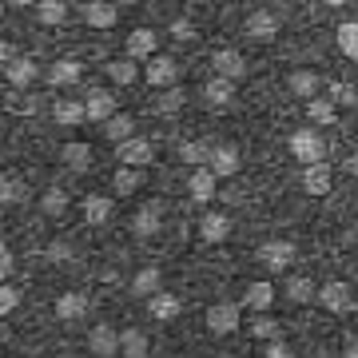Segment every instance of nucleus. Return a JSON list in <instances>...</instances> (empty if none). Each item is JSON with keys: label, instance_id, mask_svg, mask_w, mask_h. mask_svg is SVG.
Returning <instances> with one entry per match:
<instances>
[{"label": "nucleus", "instance_id": "31", "mask_svg": "<svg viewBox=\"0 0 358 358\" xmlns=\"http://www.w3.org/2000/svg\"><path fill=\"white\" fill-rule=\"evenodd\" d=\"M279 32V20L271 13H255V16H247V36L251 40H271Z\"/></svg>", "mask_w": 358, "mask_h": 358}, {"label": "nucleus", "instance_id": "40", "mask_svg": "<svg viewBox=\"0 0 358 358\" xmlns=\"http://www.w3.org/2000/svg\"><path fill=\"white\" fill-rule=\"evenodd\" d=\"M179 108H183V92H179V88H167L164 96L155 100V112H159V115H171V112H179Z\"/></svg>", "mask_w": 358, "mask_h": 358}, {"label": "nucleus", "instance_id": "17", "mask_svg": "<svg viewBox=\"0 0 358 358\" xmlns=\"http://www.w3.org/2000/svg\"><path fill=\"white\" fill-rule=\"evenodd\" d=\"M80 76H84V64H80V60H56V64L48 68L52 88H72V84H80Z\"/></svg>", "mask_w": 358, "mask_h": 358}, {"label": "nucleus", "instance_id": "21", "mask_svg": "<svg viewBox=\"0 0 358 358\" xmlns=\"http://www.w3.org/2000/svg\"><path fill=\"white\" fill-rule=\"evenodd\" d=\"M88 350L92 355H120V334L112 331V327H96V331L88 334Z\"/></svg>", "mask_w": 358, "mask_h": 358}, {"label": "nucleus", "instance_id": "45", "mask_svg": "<svg viewBox=\"0 0 358 358\" xmlns=\"http://www.w3.org/2000/svg\"><path fill=\"white\" fill-rule=\"evenodd\" d=\"M48 259H52V263H64V259H72V247H68V243H52L48 247Z\"/></svg>", "mask_w": 358, "mask_h": 358}, {"label": "nucleus", "instance_id": "49", "mask_svg": "<svg viewBox=\"0 0 358 358\" xmlns=\"http://www.w3.org/2000/svg\"><path fill=\"white\" fill-rule=\"evenodd\" d=\"M346 355L358 358V334H355V338H346Z\"/></svg>", "mask_w": 358, "mask_h": 358}, {"label": "nucleus", "instance_id": "34", "mask_svg": "<svg viewBox=\"0 0 358 358\" xmlns=\"http://www.w3.org/2000/svg\"><path fill=\"white\" fill-rule=\"evenodd\" d=\"M334 108H338V103H334L331 96H327V100H322V96H310L307 100V120H315V124H334Z\"/></svg>", "mask_w": 358, "mask_h": 358}, {"label": "nucleus", "instance_id": "22", "mask_svg": "<svg viewBox=\"0 0 358 358\" xmlns=\"http://www.w3.org/2000/svg\"><path fill=\"white\" fill-rule=\"evenodd\" d=\"M155 44H159V40H155L152 28H136L128 36V56L131 60H148V56H155Z\"/></svg>", "mask_w": 358, "mask_h": 358}, {"label": "nucleus", "instance_id": "26", "mask_svg": "<svg viewBox=\"0 0 358 358\" xmlns=\"http://www.w3.org/2000/svg\"><path fill=\"white\" fill-rule=\"evenodd\" d=\"M103 136H108L112 143L128 140V136H136V120H131V115H124V112H112L108 120H103Z\"/></svg>", "mask_w": 358, "mask_h": 358}, {"label": "nucleus", "instance_id": "18", "mask_svg": "<svg viewBox=\"0 0 358 358\" xmlns=\"http://www.w3.org/2000/svg\"><path fill=\"white\" fill-rule=\"evenodd\" d=\"M231 100H235V80L215 76V80H207L203 84V103L207 108H227Z\"/></svg>", "mask_w": 358, "mask_h": 358}, {"label": "nucleus", "instance_id": "4", "mask_svg": "<svg viewBox=\"0 0 358 358\" xmlns=\"http://www.w3.org/2000/svg\"><path fill=\"white\" fill-rule=\"evenodd\" d=\"M294 243H287V239H267V243L259 247V263L267 271H287L294 263Z\"/></svg>", "mask_w": 358, "mask_h": 358}, {"label": "nucleus", "instance_id": "9", "mask_svg": "<svg viewBox=\"0 0 358 358\" xmlns=\"http://www.w3.org/2000/svg\"><path fill=\"white\" fill-rule=\"evenodd\" d=\"M215 171H211V167H195V171H192V176H187V192H192V199H195V203H207V199H215V187H219V183H215Z\"/></svg>", "mask_w": 358, "mask_h": 358}, {"label": "nucleus", "instance_id": "33", "mask_svg": "<svg viewBox=\"0 0 358 358\" xmlns=\"http://www.w3.org/2000/svg\"><path fill=\"white\" fill-rule=\"evenodd\" d=\"M40 211H44L48 219L64 215V211H68V192H64V187H56V183H52L48 192L40 195Z\"/></svg>", "mask_w": 358, "mask_h": 358}, {"label": "nucleus", "instance_id": "5", "mask_svg": "<svg viewBox=\"0 0 358 358\" xmlns=\"http://www.w3.org/2000/svg\"><path fill=\"white\" fill-rule=\"evenodd\" d=\"M315 299H319V303L331 310V315H343V310H350V303H355V294H350V287H346L343 279L322 282L319 291H315Z\"/></svg>", "mask_w": 358, "mask_h": 358}, {"label": "nucleus", "instance_id": "41", "mask_svg": "<svg viewBox=\"0 0 358 358\" xmlns=\"http://www.w3.org/2000/svg\"><path fill=\"white\" fill-rule=\"evenodd\" d=\"M16 307H20V291L4 279V282H0V315H13Z\"/></svg>", "mask_w": 358, "mask_h": 358}, {"label": "nucleus", "instance_id": "20", "mask_svg": "<svg viewBox=\"0 0 358 358\" xmlns=\"http://www.w3.org/2000/svg\"><path fill=\"white\" fill-rule=\"evenodd\" d=\"M60 164L68 167V171H88L92 167V148L88 143H64V148H60Z\"/></svg>", "mask_w": 358, "mask_h": 358}, {"label": "nucleus", "instance_id": "1", "mask_svg": "<svg viewBox=\"0 0 358 358\" xmlns=\"http://www.w3.org/2000/svg\"><path fill=\"white\" fill-rule=\"evenodd\" d=\"M287 148H291V155L299 159V164H319V159H327V140H322L319 131H310V128L291 131Z\"/></svg>", "mask_w": 358, "mask_h": 358}, {"label": "nucleus", "instance_id": "46", "mask_svg": "<svg viewBox=\"0 0 358 358\" xmlns=\"http://www.w3.org/2000/svg\"><path fill=\"white\" fill-rule=\"evenodd\" d=\"M171 36H176V40H187V36H192V24H187V20H176V24H171Z\"/></svg>", "mask_w": 358, "mask_h": 358}, {"label": "nucleus", "instance_id": "29", "mask_svg": "<svg viewBox=\"0 0 358 358\" xmlns=\"http://www.w3.org/2000/svg\"><path fill=\"white\" fill-rule=\"evenodd\" d=\"M152 350V338L143 331H120V355H128V358H143Z\"/></svg>", "mask_w": 358, "mask_h": 358}, {"label": "nucleus", "instance_id": "43", "mask_svg": "<svg viewBox=\"0 0 358 358\" xmlns=\"http://www.w3.org/2000/svg\"><path fill=\"white\" fill-rule=\"evenodd\" d=\"M327 88H331L334 103H358V92L350 88V84H343V80H334V84H327Z\"/></svg>", "mask_w": 358, "mask_h": 358}, {"label": "nucleus", "instance_id": "55", "mask_svg": "<svg viewBox=\"0 0 358 358\" xmlns=\"http://www.w3.org/2000/svg\"><path fill=\"white\" fill-rule=\"evenodd\" d=\"M0 128H4V120H0Z\"/></svg>", "mask_w": 358, "mask_h": 358}, {"label": "nucleus", "instance_id": "6", "mask_svg": "<svg viewBox=\"0 0 358 358\" xmlns=\"http://www.w3.org/2000/svg\"><path fill=\"white\" fill-rule=\"evenodd\" d=\"M207 331L211 334H235L239 331V307L235 303H215V307L207 310Z\"/></svg>", "mask_w": 358, "mask_h": 358}, {"label": "nucleus", "instance_id": "32", "mask_svg": "<svg viewBox=\"0 0 358 358\" xmlns=\"http://www.w3.org/2000/svg\"><path fill=\"white\" fill-rule=\"evenodd\" d=\"M84 20H88L92 28H112L115 20H120V13H115V4L96 0V4H88V8H84Z\"/></svg>", "mask_w": 358, "mask_h": 358}, {"label": "nucleus", "instance_id": "30", "mask_svg": "<svg viewBox=\"0 0 358 358\" xmlns=\"http://www.w3.org/2000/svg\"><path fill=\"white\" fill-rule=\"evenodd\" d=\"M140 183H143L140 167H128V164H120V167H115V179H112V187H115L120 195H136V192H140Z\"/></svg>", "mask_w": 358, "mask_h": 358}, {"label": "nucleus", "instance_id": "12", "mask_svg": "<svg viewBox=\"0 0 358 358\" xmlns=\"http://www.w3.org/2000/svg\"><path fill=\"white\" fill-rule=\"evenodd\" d=\"M159 223H164V207L159 203H143L136 215H131V231L140 235V239H152L155 231H159Z\"/></svg>", "mask_w": 358, "mask_h": 358}, {"label": "nucleus", "instance_id": "7", "mask_svg": "<svg viewBox=\"0 0 358 358\" xmlns=\"http://www.w3.org/2000/svg\"><path fill=\"white\" fill-rule=\"evenodd\" d=\"M143 76H148V84H152V88H171V84H176V76H179V64L171 60V56H148Z\"/></svg>", "mask_w": 358, "mask_h": 358}, {"label": "nucleus", "instance_id": "51", "mask_svg": "<svg viewBox=\"0 0 358 358\" xmlns=\"http://www.w3.org/2000/svg\"><path fill=\"white\" fill-rule=\"evenodd\" d=\"M8 4H20V8H24V4H36V0H8Z\"/></svg>", "mask_w": 358, "mask_h": 358}, {"label": "nucleus", "instance_id": "8", "mask_svg": "<svg viewBox=\"0 0 358 358\" xmlns=\"http://www.w3.org/2000/svg\"><path fill=\"white\" fill-rule=\"evenodd\" d=\"M52 310H56V319H60V322H76L80 315L88 310V294H84V291H64V294H56Z\"/></svg>", "mask_w": 358, "mask_h": 358}, {"label": "nucleus", "instance_id": "25", "mask_svg": "<svg viewBox=\"0 0 358 358\" xmlns=\"http://www.w3.org/2000/svg\"><path fill=\"white\" fill-rule=\"evenodd\" d=\"M243 303L251 310H271V303H275V287H271L267 279H259V282H251L243 291Z\"/></svg>", "mask_w": 358, "mask_h": 358}, {"label": "nucleus", "instance_id": "50", "mask_svg": "<svg viewBox=\"0 0 358 358\" xmlns=\"http://www.w3.org/2000/svg\"><path fill=\"white\" fill-rule=\"evenodd\" d=\"M346 171H350V176H358V152L350 155V159H346Z\"/></svg>", "mask_w": 358, "mask_h": 358}, {"label": "nucleus", "instance_id": "47", "mask_svg": "<svg viewBox=\"0 0 358 358\" xmlns=\"http://www.w3.org/2000/svg\"><path fill=\"white\" fill-rule=\"evenodd\" d=\"M267 358H287V346H282V338H275V343L267 346Z\"/></svg>", "mask_w": 358, "mask_h": 358}, {"label": "nucleus", "instance_id": "39", "mask_svg": "<svg viewBox=\"0 0 358 358\" xmlns=\"http://www.w3.org/2000/svg\"><path fill=\"white\" fill-rule=\"evenodd\" d=\"M287 299H291V303H310V299H315V282L310 279H287Z\"/></svg>", "mask_w": 358, "mask_h": 358}, {"label": "nucleus", "instance_id": "13", "mask_svg": "<svg viewBox=\"0 0 358 358\" xmlns=\"http://www.w3.org/2000/svg\"><path fill=\"white\" fill-rule=\"evenodd\" d=\"M183 310V303H179V294H167V291H155L148 294V315H152L155 322H171Z\"/></svg>", "mask_w": 358, "mask_h": 358}, {"label": "nucleus", "instance_id": "52", "mask_svg": "<svg viewBox=\"0 0 358 358\" xmlns=\"http://www.w3.org/2000/svg\"><path fill=\"white\" fill-rule=\"evenodd\" d=\"M327 4H350V0H327Z\"/></svg>", "mask_w": 358, "mask_h": 358}, {"label": "nucleus", "instance_id": "3", "mask_svg": "<svg viewBox=\"0 0 358 358\" xmlns=\"http://www.w3.org/2000/svg\"><path fill=\"white\" fill-rule=\"evenodd\" d=\"M299 183H303V192H307V195L322 199V195H331L334 176H331V167L319 159V164H303V176H299Z\"/></svg>", "mask_w": 358, "mask_h": 358}, {"label": "nucleus", "instance_id": "2", "mask_svg": "<svg viewBox=\"0 0 358 358\" xmlns=\"http://www.w3.org/2000/svg\"><path fill=\"white\" fill-rule=\"evenodd\" d=\"M115 155H120V164H128V167H148L155 159V148L143 136H128V140L115 143Z\"/></svg>", "mask_w": 358, "mask_h": 358}, {"label": "nucleus", "instance_id": "10", "mask_svg": "<svg viewBox=\"0 0 358 358\" xmlns=\"http://www.w3.org/2000/svg\"><path fill=\"white\" fill-rule=\"evenodd\" d=\"M36 76H40V68H36L32 56H13V60L4 64V80H8L13 88H28Z\"/></svg>", "mask_w": 358, "mask_h": 358}, {"label": "nucleus", "instance_id": "28", "mask_svg": "<svg viewBox=\"0 0 358 358\" xmlns=\"http://www.w3.org/2000/svg\"><path fill=\"white\" fill-rule=\"evenodd\" d=\"M52 120H56V124H64V128H76V124H84V100H56V108H52Z\"/></svg>", "mask_w": 358, "mask_h": 358}, {"label": "nucleus", "instance_id": "53", "mask_svg": "<svg viewBox=\"0 0 358 358\" xmlns=\"http://www.w3.org/2000/svg\"><path fill=\"white\" fill-rule=\"evenodd\" d=\"M120 4H140V0H120Z\"/></svg>", "mask_w": 358, "mask_h": 358}, {"label": "nucleus", "instance_id": "23", "mask_svg": "<svg viewBox=\"0 0 358 358\" xmlns=\"http://www.w3.org/2000/svg\"><path fill=\"white\" fill-rule=\"evenodd\" d=\"M159 282H164V271H159V267H140L136 275H131V294L148 299V294L159 291Z\"/></svg>", "mask_w": 358, "mask_h": 358}, {"label": "nucleus", "instance_id": "15", "mask_svg": "<svg viewBox=\"0 0 358 358\" xmlns=\"http://www.w3.org/2000/svg\"><path fill=\"white\" fill-rule=\"evenodd\" d=\"M112 199H108V195H88V199H84V203H80V215H84V223H88V227H103V223H108V219H112Z\"/></svg>", "mask_w": 358, "mask_h": 358}, {"label": "nucleus", "instance_id": "44", "mask_svg": "<svg viewBox=\"0 0 358 358\" xmlns=\"http://www.w3.org/2000/svg\"><path fill=\"white\" fill-rule=\"evenodd\" d=\"M13 271H16L13 247H8V243H0V282H4V279H13Z\"/></svg>", "mask_w": 358, "mask_h": 358}, {"label": "nucleus", "instance_id": "16", "mask_svg": "<svg viewBox=\"0 0 358 358\" xmlns=\"http://www.w3.org/2000/svg\"><path fill=\"white\" fill-rule=\"evenodd\" d=\"M211 68H215V76H223V80H239L247 72V60L239 56V52L223 48V52H215V56H211Z\"/></svg>", "mask_w": 358, "mask_h": 358}, {"label": "nucleus", "instance_id": "24", "mask_svg": "<svg viewBox=\"0 0 358 358\" xmlns=\"http://www.w3.org/2000/svg\"><path fill=\"white\" fill-rule=\"evenodd\" d=\"M287 88H291L294 96H303V100H310V96H319L322 80L315 76V72H307V68H299V72H291V76H287Z\"/></svg>", "mask_w": 358, "mask_h": 358}, {"label": "nucleus", "instance_id": "19", "mask_svg": "<svg viewBox=\"0 0 358 358\" xmlns=\"http://www.w3.org/2000/svg\"><path fill=\"white\" fill-rule=\"evenodd\" d=\"M231 235V219L227 215H203L199 219V239H203V243H223V239H227Z\"/></svg>", "mask_w": 358, "mask_h": 358}, {"label": "nucleus", "instance_id": "36", "mask_svg": "<svg viewBox=\"0 0 358 358\" xmlns=\"http://www.w3.org/2000/svg\"><path fill=\"white\" fill-rule=\"evenodd\" d=\"M24 195H28V183H24V179H16V176H4V179H0V203H4V207L20 203Z\"/></svg>", "mask_w": 358, "mask_h": 358}, {"label": "nucleus", "instance_id": "48", "mask_svg": "<svg viewBox=\"0 0 358 358\" xmlns=\"http://www.w3.org/2000/svg\"><path fill=\"white\" fill-rule=\"evenodd\" d=\"M13 56H16V52H13V44H8V40H0V64H8Z\"/></svg>", "mask_w": 358, "mask_h": 358}, {"label": "nucleus", "instance_id": "11", "mask_svg": "<svg viewBox=\"0 0 358 358\" xmlns=\"http://www.w3.org/2000/svg\"><path fill=\"white\" fill-rule=\"evenodd\" d=\"M115 112V96L108 88H92L88 96H84V120H108V115Z\"/></svg>", "mask_w": 358, "mask_h": 358}, {"label": "nucleus", "instance_id": "35", "mask_svg": "<svg viewBox=\"0 0 358 358\" xmlns=\"http://www.w3.org/2000/svg\"><path fill=\"white\" fill-rule=\"evenodd\" d=\"M136 76H140L136 60H112V64H108V80H112V84H120V88L136 84Z\"/></svg>", "mask_w": 358, "mask_h": 358}, {"label": "nucleus", "instance_id": "54", "mask_svg": "<svg viewBox=\"0 0 358 358\" xmlns=\"http://www.w3.org/2000/svg\"><path fill=\"white\" fill-rule=\"evenodd\" d=\"M0 13H4V4H0Z\"/></svg>", "mask_w": 358, "mask_h": 358}, {"label": "nucleus", "instance_id": "14", "mask_svg": "<svg viewBox=\"0 0 358 358\" xmlns=\"http://www.w3.org/2000/svg\"><path fill=\"white\" fill-rule=\"evenodd\" d=\"M207 167H211L219 179L235 176V171H239V152H235L231 143H219V148H211V152H207Z\"/></svg>", "mask_w": 358, "mask_h": 358}, {"label": "nucleus", "instance_id": "27", "mask_svg": "<svg viewBox=\"0 0 358 358\" xmlns=\"http://www.w3.org/2000/svg\"><path fill=\"white\" fill-rule=\"evenodd\" d=\"M64 16H68L64 0H36V24L60 28V24H64Z\"/></svg>", "mask_w": 358, "mask_h": 358}, {"label": "nucleus", "instance_id": "37", "mask_svg": "<svg viewBox=\"0 0 358 358\" xmlns=\"http://www.w3.org/2000/svg\"><path fill=\"white\" fill-rule=\"evenodd\" d=\"M338 48H343V56L358 60V20H350V24H338Z\"/></svg>", "mask_w": 358, "mask_h": 358}, {"label": "nucleus", "instance_id": "38", "mask_svg": "<svg viewBox=\"0 0 358 358\" xmlns=\"http://www.w3.org/2000/svg\"><path fill=\"white\" fill-rule=\"evenodd\" d=\"M207 152H211L207 143H199V140H187L183 148H179V159H183V164H192V167H203V164H207Z\"/></svg>", "mask_w": 358, "mask_h": 358}, {"label": "nucleus", "instance_id": "42", "mask_svg": "<svg viewBox=\"0 0 358 358\" xmlns=\"http://www.w3.org/2000/svg\"><path fill=\"white\" fill-rule=\"evenodd\" d=\"M251 334H255V338H279V322L267 319V315H259V319L251 322Z\"/></svg>", "mask_w": 358, "mask_h": 358}]
</instances>
